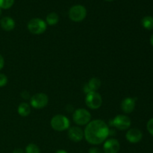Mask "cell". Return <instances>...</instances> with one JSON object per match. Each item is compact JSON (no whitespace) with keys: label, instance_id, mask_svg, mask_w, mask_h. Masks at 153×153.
Returning <instances> with one entry per match:
<instances>
[{"label":"cell","instance_id":"ffe728a7","mask_svg":"<svg viewBox=\"0 0 153 153\" xmlns=\"http://www.w3.org/2000/svg\"><path fill=\"white\" fill-rule=\"evenodd\" d=\"M7 78L3 73H0V87H4L7 85Z\"/></svg>","mask_w":153,"mask_h":153},{"label":"cell","instance_id":"5bb4252c","mask_svg":"<svg viewBox=\"0 0 153 153\" xmlns=\"http://www.w3.org/2000/svg\"><path fill=\"white\" fill-rule=\"evenodd\" d=\"M17 111L20 116L27 117L31 113V108L28 103L22 102L19 105Z\"/></svg>","mask_w":153,"mask_h":153},{"label":"cell","instance_id":"2e32d148","mask_svg":"<svg viewBox=\"0 0 153 153\" xmlns=\"http://www.w3.org/2000/svg\"><path fill=\"white\" fill-rule=\"evenodd\" d=\"M88 85V86L90 87L91 91H96L100 88V86H101V81H100V79H99L98 78L94 77L89 81Z\"/></svg>","mask_w":153,"mask_h":153},{"label":"cell","instance_id":"ac0fdd59","mask_svg":"<svg viewBox=\"0 0 153 153\" xmlns=\"http://www.w3.org/2000/svg\"><path fill=\"white\" fill-rule=\"evenodd\" d=\"M25 153H40V148L34 143H29L25 148Z\"/></svg>","mask_w":153,"mask_h":153},{"label":"cell","instance_id":"4fadbf2b","mask_svg":"<svg viewBox=\"0 0 153 153\" xmlns=\"http://www.w3.org/2000/svg\"><path fill=\"white\" fill-rule=\"evenodd\" d=\"M0 25L4 31H12L15 28V22L12 18L9 16H4L0 20Z\"/></svg>","mask_w":153,"mask_h":153},{"label":"cell","instance_id":"9a60e30c","mask_svg":"<svg viewBox=\"0 0 153 153\" xmlns=\"http://www.w3.org/2000/svg\"><path fill=\"white\" fill-rule=\"evenodd\" d=\"M58 21H59V16L55 12H52V13H49L46 16V22L49 25H56Z\"/></svg>","mask_w":153,"mask_h":153},{"label":"cell","instance_id":"83f0119b","mask_svg":"<svg viewBox=\"0 0 153 153\" xmlns=\"http://www.w3.org/2000/svg\"><path fill=\"white\" fill-rule=\"evenodd\" d=\"M1 8H0V16H1Z\"/></svg>","mask_w":153,"mask_h":153},{"label":"cell","instance_id":"52a82bcc","mask_svg":"<svg viewBox=\"0 0 153 153\" xmlns=\"http://www.w3.org/2000/svg\"><path fill=\"white\" fill-rule=\"evenodd\" d=\"M49 102L47 95L43 93H38L34 94L30 99V104L36 109H41L46 107Z\"/></svg>","mask_w":153,"mask_h":153},{"label":"cell","instance_id":"5b68a950","mask_svg":"<svg viewBox=\"0 0 153 153\" xmlns=\"http://www.w3.org/2000/svg\"><path fill=\"white\" fill-rule=\"evenodd\" d=\"M87 16V10L84 6L77 4L74 5L69 10V17L74 22H81Z\"/></svg>","mask_w":153,"mask_h":153},{"label":"cell","instance_id":"9c48e42d","mask_svg":"<svg viewBox=\"0 0 153 153\" xmlns=\"http://www.w3.org/2000/svg\"><path fill=\"white\" fill-rule=\"evenodd\" d=\"M120 145L119 141L114 138L106 140L103 146V151L105 153H117L119 152Z\"/></svg>","mask_w":153,"mask_h":153},{"label":"cell","instance_id":"277c9868","mask_svg":"<svg viewBox=\"0 0 153 153\" xmlns=\"http://www.w3.org/2000/svg\"><path fill=\"white\" fill-rule=\"evenodd\" d=\"M73 119L77 125L85 126L90 123L91 120V115L86 109L79 108L74 111Z\"/></svg>","mask_w":153,"mask_h":153},{"label":"cell","instance_id":"7c38bea8","mask_svg":"<svg viewBox=\"0 0 153 153\" xmlns=\"http://www.w3.org/2000/svg\"><path fill=\"white\" fill-rule=\"evenodd\" d=\"M135 108V100L131 97L124 99L121 102V108L126 114H130L134 110Z\"/></svg>","mask_w":153,"mask_h":153},{"label":"cell","instance_id":"6da1fadb","mask_svg":"<svg viewBox=\"0 0 153 153\" xmlns=\"http://www.w3.org/2000/svg\"><path fill=\"white\" fill-rule=\"evenodd\" d=\"M110 134L108 126L101 120H94L89 123L84 131V136L88 143L99 145L104 142Z\"/></svg>","mask_w":153,"mask_h":153},{"label":"cell","instance_id":"30bf717a","mask_svg":"<svg viewBox=\"0 0 153 153\" xmlns=\"http://www.w3.org/2000/svg\"><path fill=\"white\" fill-rule=\"evenodd\" d=\"M126 137L130 143H137L141 140L143 134L138 128H131L126 132Z\"/></svg>","mask_w":153,"mask_h":153},{"label":"cell","instance_id":"cb8c5ba5","mask_svg":"<svg viewBox=\"0 0 153 153\" xmlns=\"http://www.w3.org/2000/svg\"><path fill=\"white\" fill-rule=\"evenodd\" d=\"M4 58L3 57L0 55V70L3 68L4 67Z\"/></svg>","mask_w":153,"mask_h":153},{"label":"cell","instance_id":"44dd1931","mask_svg":"<svg viewBox=\"0 0 153 153\" xmlns=\"http://www.w3.org/2000/svg\"><path fill=\"white\" fill-rule=\"evenodd\" d=\"M146 128H147L148 131L153 136V118H152V119H150L148 121L147 125H146Z\"/></svg>","mask_w":153,"mask_h":153},{"label":"cell","instance_id":"7a4b0ae2","mask_svg":"<svg viewBox=\"0 0 153 153\" xmlns=\"http://www.w3.org/2000/svg\"><path fill=\"white\" fill-rule=\"evenodd\" d=\"M50 124L52 128L55 131H63L70 127V120L67 117L58 114L52 118Z\"/></svg>","mask_w":153,"mask_h":153},{"label":"cell","instance_id":"f1b7e54d","mask_svg":"<svg viewBox=\"0 0 153 153\" xmlns=\"http://www.w3.org/2000/svg\"><path fill=\"white\" fill-rule=\"evenodd\" d=\"M106 1H114V0H106Z\"/></svg>","mask_w":153,"mask_h":153},{"label":"cell","instance_id":"8992f818","mask_svg":"<svg viewBox=\"0 0 153 153\" xmlns=\"http://www.w3.org/2000/svg\"><path fill=\"white\" fill-rule=\"evenodd\" d=\"M87 106L91 109H98L101 107L102 99L101 95L96 91H92L87 94L85 98Z\"/></svg>","mask_w":153,"mask_h":153},{"label":"cell","instance_id":"e0dca14e","mask_svg":"<svg viewBox=\"0 0 153 153\" xmlns=\"http://www.w3.org/2000/svg\"><path fill=\"white\" fill-rule=\"evenodd\" d=\"M142 25L143 28H145L147 30L153 29V17L150 16H145L141 20Z\"/></svg>","mask_w":153,"mask_h":153},{"label":"cell","instance_id":"603a6c76","mask_svg":"<svg viewBox=\"0 0 153 153\" xmlns=\"http://www.w3.org/2000/svg\"><path fill=\"white\" fill-rule=\"evenodd\" d=\"M21 97L23 99H25V100H27V99L29 98V93L25 91H23V92L21 93Z\"/></svg>","mask_w":153,"mask_h":153},{"label":"cell","instance_id":"8fae6325","mask_svg":"<svg viewBox=\"0 0 153 153\" xmlns=\"http://www.w3.org/2000/svg\"><path fill=\"white\" fill-rule=\"evenodd\" d=\"M68 137L72 141L79 142L84 137V131L77 126H73L68 130Z\"/></svg>","mask_w":153,"mask_h":153},{"label":"cell","instance_id":"d6986e66","mask_svg":"<svg viewBox=\"0 0 153 153\" xmlns=\"http://www.w3.org/2000/svg\"><path fill=\"white\" fill-rule=\"evenodd\" d=\"M14 0H0V8L8 9L13 4Z\"/></svg>","mask_w":153,"mask_h":153},{"label":"cell","instance_id":"7402d4cb","mask_svg":"<svg viewBox=\"0 0 153 153\" xmlns=\"http://www.w3.org/2000/svg\"><path fill=\"white\" fill-rule=\"evenodd\" d=\"M89 153H102V151L98 147H92L89 149Z\"/></svg>","mask_w":153,"mask_h":153},{"label":"cell","instance_id":"d4e9b609","mask_svg":"<svg viewBox=\"0 0 153 153\" xmlns=\"http://www.w3.org/2000/svg\"><path fill=\"white\" fill-rule=\"evenodd\" d=\"M13 153H24L23 150L21 149H16L14 151H13Z\"/></svg>","mask_w":153,"mask_h":153},{"label":"cell","instance_id":"3957f363","mask_svg":"<svg viewBox=\"0 0 153 153\" xmlns=\"http://www.w3.org/2000/svg\"><path fill=\"white\" fill-rule=\"evenodd\" d=\"M28 29L31 34H40L46 30V24L43 19L39 18H33L28 22Z\"/></svg>","mask_w":153,"mask_h":153},{"label":"cell","instance_id":"ba28073f","mask_svg":"<svg viewBox=\"0 0 153 153\" xmlns=\"http://www.w3.org/2000/svg\"><path fill=\"white\" fill-rule=\"evenodd\" d=\"M111 126H114L119 130H126L131 126V120L126 115L120 114L115 117L112 121H111Z\"/></svg>","mask_w":153,"mask_h":153},{"label":"cell","instance_id":"484cf974","mask_svg":"<svg viewBox=\"0 0 153 153\" xmlns=\"http://www.w3.org/2000/svg\"><path fill=\"white\" fill-rule=\"evenodd\" d=\"M55 153H68V152L65 150H63V149H60V150H58Z\"/></svg>","mask_w":153,"mask_h":153},{"label":"cell","instance_id":"4316f807","mask_svg":"<svg viewBox=\"0 0 153 153\" xmlns=\"http://www.w3.org/2000/svg\"><path fill=\"white\" fill-rule=\"evenodd\" d=\"M150 43H151V44H152V46H153V34H152V37H151V38H150Z\"/></svg>","mask_w":153,"mask_h":153}]
</instances>
